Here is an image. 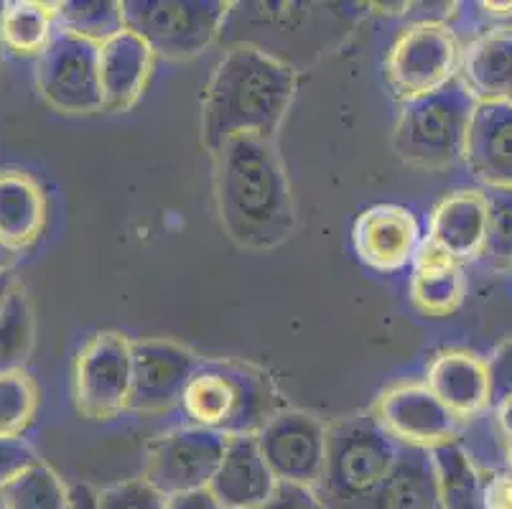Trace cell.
<instances>
[{"label":"cell","instance_id":"obj_9","mask_svg":"<svg viewBox=\"0 0 512 509\" xmlns=\"http://www.w3.org/2000/svg\"><path fill=\"white\" fill-rule=\"evenodd\" d=\"M133 359L130 339L118 331H100L82 347L74 364V400L90 420H113L130 403Z\"/></svg>","mask_w":512,"mask_h":509},{"label":"cell","instance_id":"obj_24","mask_svg":"<svg viewBox=\"0 0 512 509\" xmlns=\"http://www.w3.org/2000/svg\"><path fill=\"white\" fill-rule=\"evenodd\" d=\"M439 474L441 507L444 509H490V497L484 492L479 471L459 443H444L434 451Z\"/></svg>","mask_w":512,"mask_h":509},{"label":"cell","instance_id":"obj_12","mask_svg":"<svg viewBox=\"0 0 512 509\" xmlns=\"http://www.w3.org/2000/svg\"><path fill=\"white\" fill-rule=\"evenodd\" d=\"M372 415L400 446L434 451L436 446L454 443L459 433V418L426 385L390 387L380 395Z\"/></svg>","mask_w":512,"mask_h":509},{"label":"cell","instance_id":"obj_13","mask_svg":"<svg viewBox=\"0 0 512 509\" xmlns=\"http://www.w3.org/2000/svg\"><path fill=\"white\" fill-rule=\"evenodd\" d=\"M130 359L133 380L128 410L136 413H166L181 405L186 385L199 364L189 349L161 339L130 342Z\"/></svg>","mask_w":512,"mask_h":509},{"label":"cell","instance_id":"obj_4","mask_svg":"<svg viewBox=\"0 0 512 509\" xmlns=\"http://www.w3.org/2000/svg\"><path fill=\"white\" fill-rule=\"evenodd\" d=\"M398 448L372 410L327 426V459L314 489L321 507H347L370 497L393 469Z\"/></svg>","mask_w":512,"mask_h":509},{"label":"cell","instance_id":"obj_25","mask_svg":"<svg viewBox=\"0 0 512 509\" xmlns=\"http://www.w3.org/2000/svg\"><path fill=\"white\" fill-rule=\"evenodd\" d=\"M57 31L54 3L34 0H8L0 13V39L3 49L18 56H34L46 49Z\"/></svg>","mask_w":512,"mask_h":509},{"label":"cell","instance_id":"obj_35","mask_svg":"<svg viewBox=\"0 0 512 509\" xmlns=\"http://www.w3.org/2000/svg\"><path fill=\"white\" fill-rule=\"evenodd\" d=\"M166 509H222L220 502L209 494V489L194 494H181V497H171L166 502Z\"/></svg>","mask_w":512,"mask_h":509},{"label":"cell","instance_id":"obj_41","mask_svg":"<svg viewBox=\"0 0 512 509\" xmlns=\"http://www.w3.org/2000/svg\"><path fill=\"white\" fill-rule=\"evenodd\" d=\"M0 13H3V3H0ZM3 51L6 49H3V39H0V59H3Z\"/></svg>","mask_w":512,"mask_h":509},{"label":"cell","instance_id":"obj_2","mask_svg":"<svg viewBox=\"0 0 512 509\" xmlns=\"http://www.w3.org/2000/svg\"><path fill=\"white\" fill-rule=\"evenodd\" d=\"M296 92V72L255 46L225 54L204 92L202 140L209 153L240 135L276 138Z\"/></svg>","mask_w":512,"mask_h":509},{"label":"cell","instance_id":"obj_26","mask_svg":"<svg viewBox=\"0 0 512 509\" xmlns=\"http://www.w3.org/2000/svg\"><path fill=\"white\" fill-rule=\"evenodd\" d=\"M57 28L100 46L123 31V11L118 0H64L54 3Z\"/></svg>","mask_w":512,"mask_h":509},{"label":"cell","instance_id":"obj_18","mask_svg":"<svg viewBox=\"0 0 512 509\" xmlns=\"http://www.w3.org/2000/svg\"><path fill=\"white\" fill-rule=\"evenodd\" d=\"M97 72H100L102 110H128L141 97L153 64V51L123 28L97 46Z\"/></svg>","mask_w":512,"mask_h":509},{"label":"cell","instance_id":"obj_40","mask_svg":"<svg viewBox=\"0 0 512 509\" xmlns=\"http://www.w3.org/2000/svg\"><path fill=\"white\" fill-rule=\"evenodd\" d=\"M507 464H510L512 469V441H510V448H507Z\"/></svg>","mask_w":512,"mask_h":509},{"label":"cell","instance_id":"obj_6","mask_svg":"<svg viewBox=\"0 0 512 509\" xmlns=\"http://www.w3.org/2000/svg\"><path fill=\"white\" fill-rule=\"evenodd\" d=\"M123 26L153 54L189 59L220 34L230 3L225 0H123Z\"/></svg>","mask_w":512,"mask_h":509},{"label":"cell","instance_id":"obj_17","mask_svg":"<svg viewBox=\"0 0 512 509\" xmlns=\"http://www.w3.org/2000/svg\"><path fill=\"white\" fill-rule=\"evenodd\" d=\"M334 509H444L434 454L428 448L400 446L393 469L370 497Z\"/></svg>","mask_w":512,"mask_h":509},{"label":"cell","instance_id":"obj_42","mask_svg":"<svg viewBox=\"0 0 512 509\" xmlns=\"http://www.w3.org/2000/svg\"><path fill=\"white\" fill-rule=\"evenodd\" d=\"M507 102H512V97H510V100H507Z\"/></svg>","mask_w":512,"mask_h":509},{"label":"cell","instance_id":"obj_27","mask_svg":"<svg viewBox=\"0 0 512 509\" xmlns=\"http://www.w3.org/2000/svg\"><path fill=\"white\" fill-rule=\"evenodd\" d=\"M0 509H69V487L39 459L0 489Z\"/></svg>","mask_w":512,"mask_h":509},{"label":"cell","instance_id":"obj_23","mask_svg":"<svg viewBox=\"0 0 512 509\" xmlns=\"http://www.w3.org/2000/svg\"><path fill=\"white\" fill-rule=\"evenodd\" d=\"M464 296V278L459 263L436 250L434 245L421 242L416 260H413L411 298L426 316L454 314Z\"/></svg>","mask_w":512,"mask_h":509},{"label":"cell","instance_id":"obj_32","mask_svg":"<svg viewBox=\"0 0 512 509\" xmlns=\"http://www.w3.org/2000/svg\"><path fill=\"white\" fill-rule=\"evenodd\" d=\"M487 364V380H490V408H500L512 398V339L500 344Z\"/></svg>","mask_w":512,"mask_h":509},{"label":"cell","instance_id":"obj_28","mask_svg":"<svg viewBox=\"0 0 512 509\" xmlns=\"http://www.w3.org/2000/svg\"><path fill=\"white\" fill-rule=\"evenodd\" d=\"M34 349V311L26 291L13 288L6 308L0 311V375L23 370Z\"/></svg>","mask_w":512,"mask_h":509},{"label":"cell","instance_id":"obj_14","mask_svg":"<svg viewBox=\"0 0 512 509\" xmlns=\"http://www.w3.org/2000/svg\"><path fill=\"white\" fill-rule=\"evenodd\" d=\"M352 240L362 263L380 273L406 268L421 250V230L416 217L395 204H377L365 209L357 217Z\"/></svg>","mask_w":512,"mask_h":509},{"label":"cell","instance_id":"obj_16","mask_svg":"<svg viewBox=\"0 0 512 509\" xmlns=\"http://www.w3.org/2000/svg\"><path fill=\"white\" fill-rule=\"evenodd\" d=\"M278 482L265 464L255 436L227 438L217 474L209 484L222 509H255L276 494Z\"/></svg>","mask_w":512,"mask_h":509},{"label":"cell","instance_id":"obj_36","mask_svg":"<svg viewBox=\"0 0 512 509\" xmlns=\"http://www.w3.org/2000/svg\"><path fill=\"white\" fill-rule=\"evenodd\" d=\"M69 509H97L95 489L87 487V484H74V487H69Z\"/></svg>","mask_w":512,"mask_h":509},{"label":"cell","instance_id":"obj_31","mask_svg":"<svg viewBox=\"0 0 512 509\" xmlns=\"http://www.w3.org/2000/svg\"><path fill=\"white\" fill-rule=\"evenodd\" d=\"M166 502L169 499L143 476L95 492L97 509H166Z\"/></svg>","mask_w":512,"mask_h":509},{"label":"cell","instance_id":"obj_37","mask_svg":"<svg viewBox=\"0 0 512 509\" xmlns=\"http://www.w3.org/2000/svg\"><path fill=\"white\" fill-rule=\"evenodd\" d=\"M16 286H18V280L13 278L11 270H6V273H0V311L6 308L8 298H11L13 288H16Z\"/></svg>","mask_w":512,"mask_h":509},{"label":"cell","instance_id":"obj_19","mask_svg":"<svg viewBox=\"0 0 512 509\" xmlns=\"http://www.w3.org/2000/svg\"><path fill=\"white\" fill-rule=\"evenodd\" d=\"M426 387L456 418H472L490 408L487 364L469 352H444L431 362Z\"/></svg>","mask_w":512,"mask_h":509},{"label":"cell","instance_id":"obj_5","mask_svg":"<svg viewBox=\"0 0 512 509\" xmlns=\"http://www.w3.org/2000/svg\"><path fill=\"white\" fill-rule=\"evenodd\" d=\"M474 107L477 100L459 77L431 95L406 100L395 125V153L423 168H444L462 161Z\"/></svg>","mask_w":512,"mask_h":509},{"label":"cell","instance_id":"obj_29","mask_svg":"<svg viewBox=\"0 0 512 509\" xmlns=\"http://www.w3.org/2000/svg\"><path fill=\"white\" fill-rule=\"evenodd\" d=\"M39 408V390L23 370L0 375V438H21Z\"/></svg>","mask_w":512,"mask_h":509},{"label":"cell","instance_id":"obj_3","mask_svg":"<svg viewBox=\"0 0 512 509\" xmlns=\"http://www.w3.org/2000/svg\"><path fill=\"white\" fill-rule=\"evenodd\" d=\"M179 408L189 426L225 438L258 436L283 410L268 372L253 364L217 359H199Z\"/></svg>","mask_w":512,"mask_h":509},{"label":"cell","instance_id":"obj_11","mask_svg":"<svg viewBox=\"0 0 512 509\" xmlns=\"http://www.w3.org/2000/svg\"><path fill=\"white\" fill-rule=\"evenodd\" d=\"M255 441L278 484L316 489L327 459V426L316 415L281 410Z\"/></svg>","mask_w":512,"mask_h":509},{"label":"cell","instance_id":"obj_34","mask_svg":"<svg viewBox=\"0 0 512 509\" xmlns=\"http://www.w3.org/2000/svg\"><path fill=\"white\" fill-rule=\"evenodd\" d=\"M255 509H324V507H321L314 489L293 487V484H278L276 494Z\"/></svg>","mask_w":512,"mask_h":509},{"label":"cell","instance_id":"obj_30","mask_svg":"<svg viewBox=\"0 0 512 509\" xmlns=\"http://www.w3.org/2000/svg\"><path fill=\"white\" fill-rule=\"evenodd\" d=\"M487 235L482 255L495 263H512V189H487Z\"/></svg>","mask_w":512,"mask_h":509},{"label":"cell","instance_id":"obj_20","mask_svg":"<svg viewBox=\"0 0 512 509\" xmlns=\"http://www.w3.org/2000/svg\"><path fill=\"white\" fill-rule=\"evenodd\" d=\"M484 235H487L484 196L474 191H459L436 207L426 242L456 263H464L482 255Z\"/></svg>","mask_w":512,"mask_h":509},{"label":"cell","instance_id":"obj_8","mask_svg":"<svg viewBox=\"0 0 512 509\" xmlns=\"http://www.w3.org/2000/svg\"><path fill=\"white\" fill-rule=\"evenodd\" d=\"M227 438L197 426H181L148 448L143 479L166 499L204 492L225 456Z\"/></svg>","mask_w":512,"mask_h":509},{"label":"cell","instance_id":"obj_22","mask_svg":"<svg viewBox=\"0 0 512 509\" xmlns=\"http://www.w3.org/2000/svg\"><path fill=\"white\" fill-rule=\"evenodd\" d=\"M462 82L477 102H507L512 97V28L479 36L464 54Z\"/></svg>","mask_w":512,"mask_h":509},{"label":"cell","instance_id":"obj_15","mask_svg":"<svg viewBox=\"0 0 512 509\" xmlns=\"http://www.w3.org/2000/svg\"><path fill=\"white\" fill-rule=\"evenodd\" d=\"M464 161L487 189H512V102H477Z\"/></svg>","mask_w":512,"mask_h":509},{"label":"cell","instance_id":"obj_10","mask_svg":"<svg viewBox=\"0 0 512 509\" xmlns=\"http://www.w3.org/2000/svg\"><path fill=\"white\" fill-rule=\"evenodd\" d=\"M459 44L449 26L423 21L406 28L388 56V82L400 100L431 95L456 77Z\"/></svg>","mask_w":512,"mask_h":509},{"label":"cell","instance_id":"obj_21","mask_svg":"<svg viewBox=\"0 0 512 509\" xmlns=\"http://www.w3.org/2000/svg\"><path fill=\"white\" fill-rule=\"evenodd\" d=\"M46 224L41 186L21 171H0V245L13 255L34 245Z\"/></svg>","mask_w":512,"mask_h":509},{"label":"cell","instance_id":"obj_39","mask_svg":"<svg viewBox=\"0 0 512 509\" xmlns=\"http://www.w3.org/2000/svg\"><path fill=\"white\" fill-rule=\"evenodd\" d=\"M13 260H16V255H13L8 247L0 245V273H6V270L13 268Z\"/></svg>","mask_w":512,"mask_h":509},{"label":"cell","instance_id":"obj_33","mask_svg":"<svg viewBox=\"0 0 512 509\" xmlns=\"http://www.w3.org/2000/svg\"><path fill=\"white\" fill-rule=\"evenodd\" d=\"M36 461L39 456L23 438H0V489Z\"/></svg>","mask_w":512,"mask_h":509},{"label":"cell","instance_id":"obj_7","mask_svg":"<svg viewBox=\"0 0 512 509\" xmlns=\"http://www.w3.org/2000/svg\"><path fill=\"white\" fill-rule=\"evenodd\" d=\"M97 44L57 28L36 64V87L54 110L92 115L102 110Z\"/></svg>","mask_w":512,"mask_h":509},{"label":"cell","instance_id":"obj_1","mask_svg":"<svg viewBox=\"0 0 512 509\" xmlns=\"http://www.w3.org/2000/svg\"><path fill=\"white\" fill-rule=\"evenodd\" d=\"M212 161L217 212L230 240L248 250L286 242L296 214L276 140L240 135L217 148Z\"/></svg>","mask_w":512,"mask_h":509},{"label":"cell","instance_id":"obj_38","mask_svg":"<svg viewBox=\"0 0 512 509\" xmlns=\"http://www.w3.org/2000/svg\"><path fill=\"white\" fill-rule=\"evenodd\" d=\"M497 420H500L502 433H505V436L512 441V398L497 408Z\"/></svg>","mask_w":512,"mask_h":509}]
</instances>
